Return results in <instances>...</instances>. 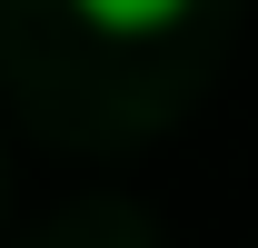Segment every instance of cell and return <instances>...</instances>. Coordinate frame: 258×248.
<instances>
[{"label": "cell", "instance_id": "obj_1", "mask_svg": "<svg viewBox=\"0 0 258 248\" xmlns=\"http://www.w3.org/2000/svg\"><path fill=\"white\" fill-rule=\"evenodd\" d=\"M90 30H109V40H149V30H169L189 0H70Z\"/></svg>", "mask_w": 258, "mask_h": 248}]
</instances>
